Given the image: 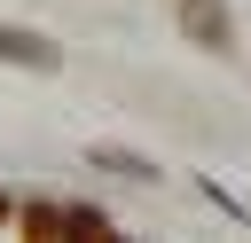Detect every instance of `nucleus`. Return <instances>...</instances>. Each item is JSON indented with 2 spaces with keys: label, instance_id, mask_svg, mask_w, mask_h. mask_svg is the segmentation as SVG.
I'll use <instances>...</instances> for the list:
<instances>
[{
  "label": "nucleus",
  "instance_id": "f257e3e1",
  "mask_svg": "<svg viewBox=\"0 0 251 243\" xmlns=\"http://www.w3.org/2000/svg\"><path fill=\"white\" fill-rule=\"evenodd\" d=\"M180 31H188L196 47H212V55H227V47H235V24H227V8H220V0H180Z\"/></svg>",
  "mask_w": 251,
  "mask_h": 243
},
{
  "label": "nucleus",
  "instance_id": "f03ea898",
  "mask_svg": "<svg viewBox=\"0 0 251 243\" xmlns=\"http://www.w3.org/2000/svg\"><path fill=\"white\" fill-rule=\"evenodd\" d=\"M0 63H24V71H63V47L47 31H24V24H0Z\"/></svg>",
  "mask_w": 251,
  "mask_h": 243
},
{
  "label": "nucleus",
  "instance_id": "7ed1b4c3",
  "mask_svg": "<svg viewBox=\"0 0 251 243\" xmlns=\"http://www.w3.org/2000/svg\"><path fill=\"white\" fill-rule=\"evenodd\" d=\"M94 165H110V172H126V180H149V172H157L149 157H126V149H94Z\"/></svg>",
  "mask_w": 251,
  "mask_h": 243
},
{
  "label": "nucleus",
  "instance_id": "20e7f679",
  "mask_svg": "<svg viewBox=\"0 0 251 243\" xmlns=\"http://www.w3.org/2000/svg\"><path fill=\"white\" fill-rule=\"evenodd\" d=\"M71 235H110V219H102L94 204H71Z\"/></svg>",
  "mask_w": 251,
  "mask_h": 243
},
{
  "label": "nucleus",
  "instance_id": "39448f33",
  "mask_svg": "<svg viewBox=\"0 0 251 243\" xmlns=\"http://www.w3.org/2000/svg\"><path fill=\"white\" fill-rule=\"evenodd\" d=\"M0 227H8V196H0Z\"/></svg>",
  "mask_w": 251,
  "mask_h": 243
}]
</instances>
